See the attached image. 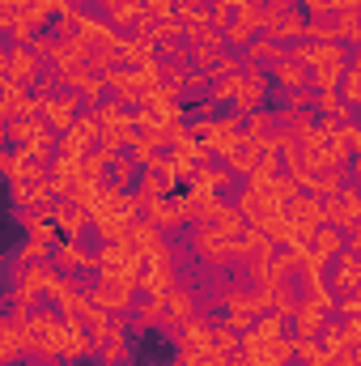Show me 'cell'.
Instances as JSON below:
<instances>
[{
  "label": "cell",
  "mask_w": 361,
  "mask_h": 366,
  "mask_svg": "<svg viewBox=\"0 0 361 366\" xmlns=\"http://www.w3.org/2000/svg\"><path fill=\"white\" fill-rule=\"evenodd\" d=\"M183 26H179V17H158L153 21V30H149V39H175Z\"/></svg>",
  "instance_id": "484cf974"
},
{
  "label": "cell",
  "mask_w": 361,
  "mask_h": 366,
  "mask_svg": "<svg viewBox=\"0 0 361 366\" xmlns=\"http://www.w3.org/2000/svg\"><path fill=\"white\" fill-rule=\"evenodd\" d=\"M136 285H141L149 298H166V294L175 290V260H171V252L149 256L145 269H141V277H136Z\"/></svg>",
  "instance_id": "3957f363"
},
{
  "label": "cell",
  "mask_w": 361,
  "mask_h": 366,
  "mask_svg": "<svg viewBox=\"0 0 361 366\" xmlns=\"http://www.w3.org/2000/svg\"><path fill=\"white\" fill-rule=\"evenodd\" d=\"M102 81H106V90H115V98L123 102H141V90H136V77H132V69H111V73H102Z\"/></svg>",
  "instance_id": "2e32d148"
},
{
  "label": "cell",
  "mask_w": 361,
  "mask_h": 366,
  "mask_svg": "<svg viewBox=\"0 0 361 366\" xmlns=\"http://www.w3.org/2000/svg\"><path fill=\"white\" fill-rule=\"evenodd\" d=\"M13 21H17V9L0 0V34H4V30H13Z\"/></svg>",
  "instance_id": "836d02e7"
},
{
  "label": "cell",
  "mask_w": 361,
  "mask_h": 366,
  "mask_svg": "<svg viewBox=\"0 0 361 366\" xmlns=\"http://www.w3.org/2000/svg\"><path fill=\"white\" fill-rule=\"evenodd\" d=\"M26 47H30V51H34V56L43 60V56H51V47H56V39H51V34H34V39H30Z\"/></svg>",
  "instance_id": "1f68e13d"
},
{
  "label": "cell",
  "mask_w": 361,
  "mask_h": 366,
  "mask_svg": "<svg viewBox=\"0 0 361 366\" xmlns=\"http://www.w3.org/2000/svg\"><path fill=\"white\" fill-rule=\"evenodd\" d=\"M336 307H340V315H345V320H353V315L361 311V302H357V294H353V290H345V298H340Z\"/></svg>",
  "instance_id": "d6a6232c"
},
{
  "label": "cell",
  "mask_w": 361,
  "mask_h": 366,
  "mask_svg": "<svg viewBox=\"0 0 361 366\" xmlns=\"http://www.w3.org/2000/svg\"><path fill=\"white\" fill-rule=\"evenodd\" d=\"M238 86H243V73H238V77H221V81L213 86V98H221V102H225V98H234V94H238Z\"/></svg>",
  "instance_id": "83f0119b"
},
{
  "label": "cell",
  "mask_w": 361,
  "mask_h": 366,
  "mask_svg": "<svg viewBox=\"0 0 361 366\" xmlns=\"http://www.w3.org/2000/svg\"><path fill=\"white\" fill-rule=\"evenodd\" d=\"M276 81L280 86H289V90H298V86H310V73H306V64H298V60H280L276 64Z\"/></svg>",
  "instance_id": "ac0fdd59"
},
{
  "label": "cell",
  "mask_w": 361,
  "mask_h": 366,
  "mask_svg": "<svg viewBox=\"0 0 361 366\" xmlns=\"http://www.w3.org/2000/svg\"><path fill=\"white\" fill-rule=\"evenodd\" d=\"M21 332H26V350H30V354L56 358V350H60V337H64V315H56V311L26 315Z\"/></svg>",
  "instance_id": "7a4b0ae2"
},
{
  "label": "cell",
  "mask_w": 361,
  "mask_h": 366,
  "mask_svg": "<svg viewBox=\"0 0 361 366\" xmlns=\"http://www.w3.org/2000/svg\"><path fill=\"white\" fill-rule=\"evenodd\" d=\"M293 107H302V111L310 107V90H306V86H298V90H293Z\"/></svg>",
  "instance_id": "d590c367"
},
{
  "label": "cell",
  "mask_w": 361,
  "mask_h": 366,
  "mask_svg": "<svg viewBox=\"0 0 361 366\" xmlns=\"http://www.w3.org/2000/svg\"><path fill=\"white\" fill-rule=\"evenodd\" d=\"M93 119H98L102 132H115V137H123V132L132 128V115H123V102H102V107L93 111Z\"/></svg>",
  "instance_id": "9a60e30c"
},
{
  "label": "cell",
  "mask_w": 361,
  "mask_h": 366,
  "mask_svg": "<svg viewBox=\"0 0 361 366\" xmlns=\"http://www.w3.org/2000/svg\"><path fill=\"white\" fill-rule=\"evenodd\" d=\"M145 213H149L145 222H149V226H158V230H175V226L183 222L179 196H158V200H149V204H145Z\"/></svg>",
  "instance_id": "7c38bea8"
},
{
  "label": "cell",
  "mask_w": 361,
  "mask_h": 366,
  "mask_svg": "<svg viewBox=\"0 0 361 366\" xmlns=\"http://www.w3.org/2000/svg\"><path fill=\"white\" fill-rule=\"evenodd\" d=\"M208 4H213V9H230V13H234V9H238V4H247V0H208Z\"/></svg>",
  "instance_id": "8d00e7d4"
},
{
  "label": "cell",
  "mask_w": 361,
  "mask_h": 366,
  "mask_svg": "<svg viewBox=\"0 0 361 366\" xmlns=\"http://www.w3.org/2000/svg\"><path fill=\"white\" fill-rule=\"evenodd\" d=\"M93 269H98V281H111V285H136V277L145 269L141 252L132 243H106L98 256H93Z\"/></svg>",
  "instance_id": "6da1fadb"
},
{
  "label": "cell",
  "mask_w": 361,
  "mask_h": 366,
  "mask_svg": "<svg viewBox=\"0 0 361 366\" xmlns=\"http://www.w3.org/2000/svg\"><path fill=\"white\" fill-rule=\"evenodd\" d=\"M336 94H340V107L357 111V102H361V73L357 69H345V77L336 81Z\"/></svg>",
  "instance_id": "d6986e66"
},
{
  "label": "cell",
  "mask_w": 361,
  "mask_h": 366,
  "mask_svg": "<svg viewBox=\"0 0 361 366\" xmlns=\"http://www.w3.org/2000/svg\"><path fill=\"white\" fill-rule=\"evenodd\" d=\"M247 56H251V60H272V64H280V60H285V47L264 34V39H251V43H247Z\"/></svg>",
  "instance_id": "7402d4cb"
},
{
  "label": "cell",
  "mask_w": 361,
  "mask_h": 366,
  "mask_svg": "<svg viewBox=\"0 0 361 366\" xmlns=\"http://www.w3.org/2000/svg\"><path fill=\"white\" fill-rule=\"evenodd\" d=\"M86 60H90V47H86L81 39H60V43L51 47V64H56V73L86 69Z\"/></svg>",
  "instance_id": "30bf717a"
},
{
  "label": "cell",
  "mask_w": 361,
  "mask_h": 366,
  "mask_svg": "<svg viewBox=\"0 0 361 366\" xmlns=\"http://www.w3.org/2000/svg\"><path fill=\"white\" fill-rule=\"evenodd\" d=\"M195 252L208 260V264H225V260H234L238 256V243L234 239H225L221 230H213V226H200L195 230Z\"/></svg>",
  "instance_id": "8992f818"
},
{
  "label": "cell",
  "mask_w": 361,
  "mask_h": 366,
  "mask_svg": "<svg viewBox=\"0 0 361 366\" xmlns=\"http://www.w3.org/2000/svg\"><path fill=\"white\" fill-rule=\"evenodd\" d=\"M357 256H349V252H340V256H336V277H332V281H336V285H340V290H353V285H357Z\"/></svg>",
  "instance_id": "603a6c76"
},
{
  "label": "cell",
  "mask_w": 361,
  "mask_h": 366,
  "mask_svg": "<svg viewBox=\"0 0 361 366\" xmlns=\"http://www.w3.org/2000/svg\"><path fill=\"white\" fill-rule=\"evenodd\" d=\"M145 64H158V51L149 39H123L119 43V69H145Z\"/></svg>",
  "instance_id": "8fae6325"
},
{
  "label": "cell",
  "mask_w": 361,
  "mask_h": 366,
  "mask_svg": "<svg viewBox=\"0 0 361 366\" xmlns=\"http://www.w3.org/2000/svg\"><path fill=\"white\" fill-rule=\"evenodd\" d=\"M115 175H119V187L132 183V158H115Z\"/></svg>",
  "instance_id": "e575fe53"
},
{
  "label": "cell",
  "mask_w": 361,
  "mask_h": 366,
  "mask_svg": "<svg viewBox=\"0 0 361 366\" xmlns=\"http://www.w3.org/2000/svg\"><path fill=\"white\" fill-rule=\"evenodd\" d=\"M4 64H9V81H13L17 90H26V86L39 77V56H34L30 47H13V51L4 56Z\"/></svg>",
  "instance_id": "9c48e42d"
},
{
  "label": "cell",
  "mask_w": 361,
  "mask_h": 366,
  "mask_svg": "<svg viewBox=\"0 0 361 366\" xmlns=\"http://www.w3.org/2000/svg\"><path fill=\"white\" fill-rule=\"evenodd\" d=\"M247 128H251V137L260 141V137H268L272 132V115H247Z\"/></svg>",
  "instance_id": "4dcf8cb0"
},
{
  "label": "cell",
  "mask_w": 361,
  "mask_h": 366,
  "mask_svg": "<svg viewBox=\"0 0 361 366\" xmlns=\"http://www.w3.org/2000/svg\"><path fill=\"white\" fill-rule=\"evenodd\" d=\"M77 111H81V94H51V98H43L39 115L47 119L51 132H68L73 119H77Z\"/></svg>",
  "instance_id": "277c9868"
},
{
  "label": "cell",
  "mask_w": 361,
  "mask_h": 366,
  "mask_svg": "<svg viewBox=\"0 0 361 366\" xmlns=\"http://www.w3.org/2000/svg\"><path fill=\"white\" fill-rule=\"evenodd\" d=\"M208 226H213V230H221L225 239H234V243H238V234L247 230V217L238 213V204H221V200H217V209H213Z\"/></svg>",
  "instance_id": "5bb4252c"
},
{
  "label": "cell",
  "mask_w": 361,
  "mask_h": 366,
  "mask_svg": "<svg viewBox=\"0 0 361 366\" xmlns=\"http://www.w3.org/2000/svg\"><path fill=\"white\" fill-rule=\"evenodd\" d=\"M90 307L115 315V311H128L132 307V285H111V281H98L90 290Z\"/></svg>",
  "instance_id": "ba28073f"
},
{
  "label": "cell",
  "mask_w": 361,
  "mask_h": 366,
  "mask_svg": "<svg viewBox=\"0 0 361 366\" xmlns=\"http://www.w3.org/2000/svg\"><path fill=\"white\" fill-rule=\"evenodd\" d=\"M315 107H319L323 115H332V111H340V94H336V90H319V98H315Z\"/></svg>",
  "instance_id": "f546056e"
},
{
  "label": "cell",
  "mask_w": 361,
  "mask_h": 366,
  "mask_svg": "<svg viewBox=\"0 0 361 366\" xmlns=\"http://www.w3.org/2000/svg\"><path fill=\"white\" fill-rule=\"evenodd\" d=\"M56 260H60V269H68V273H73V269H86V252H81L73 239L60 247V256H56Z\"/></svg>",
  "instance_id": "d4e9b609"
},
{
  "label": "cell",
  "mask_w": 361,
  "mask_h": 366,
  "mask_svg": "<svg viewBox=\"0 0 361 366\" xmlns=\"http://www.w3.org/2000/svg\"><path fill=\"white\" fill-rule=\"evenodd\" d=\"M213 350V328L204 324V320H191L187 328H183V366H200L204 362V354Z\"/></svg>",
  "instance_id": "52a82bcc"
},
{
  "label": "cell",
  "mask_w": 361,
  "mask_h": 366,
  "mask_svg": "<svg viewBox=\"0 0 361 366\" xmlns=\"http://www.w3.org/2000/svg\"><path fill=\"white\" fill-rule=\"evenodd\" d=\"M141 320L136 324H162V298H149V302H141V311H136Z\"/></svg>",
  "instance_id": "4316f807"
},
{
  "label": "cell",
  "mask_w": 361,
  "mask_h": 366,
  "mask_svg": "<svg viewBox=\"0 0 361 366\" xmlns=\"http://www.w3.org/2000/svg\"><path fill=\"white\" fill-rule=\"evenodd\" d=\"M238 137H243V119H238V115H230V119H208V124H204V145H208V154H217V158H225V154L238 145Z\"/></svg>",
  "instance_id": "5b68a950"
},
{
  "label": "cell",
  "mask_w": 361,
  "mask_h": 366,
  "mask_svg": "<svg viewBox=\"0 0 361 366\" xmlns=\"http://www.w3.org/2000/svg\"><path fill=\"white\" fill-rule=\"evenodd\" d=\"M98 187H102V179H77L64 196H68V204H77V209H86V213H90V204L98 200Z\"/></svg>",
  "instance_id": "ffe728a7"
},
{
  "label": "cell",
  "mask_w": 361,
  "mask_h": 366,
  "mask_svg": "<svg viewBox=\"0 0 361 366\" xmlns=\"http://www.w3.org/2000/svg\"><path fill=\"white\" fill-rule=\"evenodd\" d=\"M225 30H230V43H238V47H247V43L255 39V30H251V26H243V21H230Z\"/></svg>",
  "instance_id": "f1b7e54d"
},
{
  "label": "cell",
  "mask_w": 361,
  "mask_h": 366,
  "mask_svg": "<svg viewBox=\"0 0 361 366\" xmlns=\"http://www.w3.org/2000/svg\"><path fill=\"white\" fill-rule=\"evenodd\" d=\"M221 183H230V171H225V167H213V162L195 167V183H191V187H200V192H217Z\"/></svg>",
  "instance_id": "44dd1931"
},
{
  "label": "cell",
  "mask_w": 361,
  "mask_h": 366,
  "mask_svg": "<svg viewBox=\"0 0 361 366\" xmlns=\"http://www.w3.org/2000/svg\"><path fill=\"white\" fill-rule=\"evenodd\" d=\"M280 217L319 226V222H323V217H319V196H310V192H298V196H289V200L280 204Z\"/></svg>",
  "instance_id": "4fadbf2b"
},
{
  "label": "cell",
  "mask_w": 361,
  "mask_h": 366,
  "mask_svg": "<svg viewBox=\"0 0 361 366\" xmlns=\"http://www.w3.org/2000/svg\"><path fill=\"white\" fill-rule=\"evenodd\" d=\"M238 337L234 328H213V354H225V358H238Z\"/></svg>",
  "instance_id": "cb8c5ba5"
},
{
  "label": "cell",
  "mask_w": 361,
  "mask_h": 366,
  "mask_svg": "<svg viewBox=\"0 0 361 366\" xmlns=\"http://www.w3.org/2000/svg\"><path fill=\"white\" fill-rule=\"evenodd\" d=\"M141 17V0H106V26L111 30H123Z\"/></svg>",
  "instance_id": "e0dca14e"
}]
</instances>
